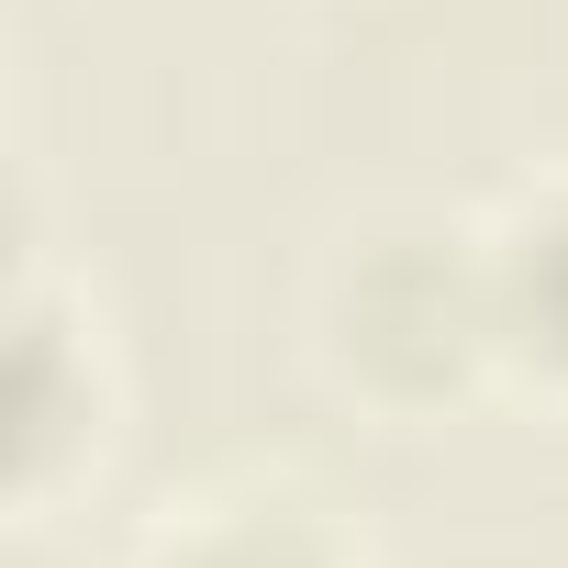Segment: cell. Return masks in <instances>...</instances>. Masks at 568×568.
<instances>
[{
  "instance_id": "obj_1",
  "label": "cell",
  "mask_w": 568,
  "mask_h": 568,
  "mask_svg": "<svg viewBox=\"0 0 568 568\" xmlns=\"http://www.w3.org/2000/svg\"><path fill=\"white\" fill-rule=\"evenodd\" d=\"M313 368L379 413V424H435L446 402H468L479 379H501L490 357V245L457 212H368L324 245L313 267Z\"/></svg>"
},
{
  "instance_id": "obj_2",
  "label": "cell",
  "mask_w": 568,
  "mask_h": 568,
  "mask_svg": "<svg viewBox=\"0 0 568 568\" xmlns=\"http://www.w3.org/2000/svg\"><path fill=\"white\" fill-rule=\"evenodd\" d=\"M101 446H112L101 324L23 234V256H12V524L23 535L57 524V501L101 468Z\"/></svg>"
},
{
  "instance_id": "obj_3",
  "label": "cell",
  "mask_w": 568,
  "mask_h": 568,
  "mask_svg": "<svg viewBox=\"0 0 568 568\" xmlns=\"http://www.w3.org/2000/svg\"><path fill=\"white\" fill-rule=\"evenodd\" d=\"M490 357L513 390L535 402H568V179H535L513 190L490 223Z\"/></svg>"
},
{
  "instance_id": "obj_4",
  "label": "cell",
  "mask_w": 568,
  "mask_h": 568,
  "mask_svg": "<svg viewBox=\"0 0 568 568\" xmlns=\"http://www.w3.org/2000/svg\"><path fill=\"white\" fill-rule=\"evenodd\" d=\"M123 568H357V546L302 501V490H201L168 501Z\"/></svg>"
}]
</instances>
